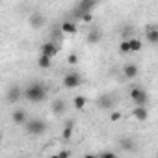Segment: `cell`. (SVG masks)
<instances>
[{"label":"cell","mask_w":158,"mask_h":158,"mask_svg":"<svg viewBox=\"0 0 158 158\" xmlns=\"http://www.w3.org/2000/svg\"><path fill=\"white\" fill-rule=\"evenodd\" d=\"M130 99L136 106H141V108H147V104H149V93L143 88H132L130 89Z\"/></svg>","instance_id":"cell-3"},{"label":"cell","mask_w":158,"mask_h":158,"mask_svg":"<svg viewBox=\"0 0 158 158\" xmlns=\"http://www.w3.org/2000/svg\"><path fill=\"white\" fill-rule=\"evenodd\" d=\"M23 127H24V130H26L30 136H41V134H45L47 128H48L47 121L41 119V117H32V119H28Z\"/></svg>","instance_id":"cell-2"},{"label":"cell","mask_w":158,"mask_h":158,"mask_svg":"<svg viewBox=\"0 0 158 158\" xmlns=\"http://www.w3.org/2000/svg\"><path fill=\"white\" fill-rule=\"evenodd\" d=\"M23 99V88L21 86H11L10 89H8V93H6V101L10 102V104H15V102H19Z\"/></svg>","instance_id":"cell-7"},{"label":"cell","mask_w":158,"mask_h":158,"mask_svg":"<svg viewBox=\"0 0 158 158\" xmlns=\"http://www.w3.org/2000/svg\"><path fill=\"white\" fill-rule=\"evenodd\" d=\"M101 39H102L101 28H91V30L88 32V43H89V45H97Z\"/></svg>","instance_id":"cell-12"},{"label":"cell","mask_w":158,"mask_h":158,"mask_svg":"<svg viewBox=\"0 0 158 158\" xmlns=\"http://www.w3.org/2000/svg\"><path fill=\"white\" fill-rule=\"evenodd\" d=\"M73 121H69V123H65V127H63V132H61V138L63 139H71V136H73Z\"/></svg>","instance_id":"cell-20"},{"label":"cell","mask_w":158,"mask_h":158,"mask_svg":"<svg viewBox=\"0 0 158 158\" xmlns=\"http://www.w3.org/2000/svg\"><path fill=\"white\" fill-rule=\"evenodd\" d=\"M145 37H147V43L149 45H156L158 43V28L156 26H149L145 30Z\"/></svg>","instance_id":"cell-13"},{"label":"cell","mask_w":158,"mask_h":158,"mask_svg":"<svg viewBox=\"0 0 158 158\" xmlns=\"http://www.w3.org/2000/svg\"><path fill=\"white\" fill-rule=\"evenodd\" d=\"M47 95H48V89L41 82H32L30 86H26L23 89V99H26L28 102H34V104L47 101Z\"/></svg>","instance_id":"cell-1"},{"label":"cell","mask_w":158,"mask_h":158,"mask_svg":"<svg viewBox=\"0 0 158 158\" xmlns=\"http://www.w3.org/2000/svg\"><path fill=\"white\" fill-rule=\"evenodd\" d=\"M58 52H60V47H58V43L56 41H45L43 45H41V56H47L48 60H54L56 56H58Z\"/></svg>","instance_id":"cell-5"},{"label":"cell","mask_w":158,"mask_h":158,"mask_svg":"<svg viewBox=\"0 0 158 158\" xmlns=\"http://www.w3.org/2000/svg\"><path fill=\"white\" fill-rule=\"evenodd\" d=\"M60 30H61V34H71V35L78 32V28H76L74 21H63V23H61V26H60Z\"/></svg>","instance_id":"cell-14"},{"label":"cell","mask_w":158,"mask_h":158,"mask_svg":"<svg viewBox=\"0 0 158 158\" xmlns=\"http://www.w3.org/2000/svg\"><path fill=\"white\" fill-rule=\"evenodd\" d=\"M67 61H69L71 65H74V63H78V56H76V54H69V58H67Z\"/></svg>","instance_id":"cell-24"},{"label":"cell","mask_w":158,"mask_h":158,"mask_svg":"<svg viewBox=\"0 0 158 158\" xmlns=\"http://www.w3.org/2000/svg\"><path fill=\"white\" fill-rule=\"evenodd\" d=\"M11 121H13L15 125H24V123L28 121V114H26V110L17 108V110L11 114Z\"/></svg>","instance_id":"cell-9"},{"label":"cell","mask_w":158,"mask_h":158,"mask_svg":"<svg viewBox=\"0 0 158 158\" xmlns=\"http://www.w3.org/2000/svg\"><path fill=\"white\" fill-rule=\"evenodd\" d=\"M0 141H2V134H0Z\"/></svg>","instance_id":"cell-30"},{"label":"cell","mask_w":158,"mask_h":158,"mask_svg":"<svg viewBox=\"0 0 158 158\" xmlns=\"http://www.w3.org/2000/svg\"><path fill=\"white\" fill-rule=\"evenodd\" d=\"M121 119V114L119 112H112V121H119Z\"/></svg>","instance_id":"cell-27"},{"label":"cell","mask_w":158,"mask_h":158,"mask_svg":"<svg viewBox=\"0 0 158 158\" xmlns=\"http://www.w3.org/2000/svg\"><path fill=\"white\" fill-rule=\"evenodd\" d=\"M119 50H121L123 54H128V52H130V47H128V41H125V39H123V41L119 43Z\"/></svg>","instance_id":"cell-22"},{"label":"cell","mask_w":158,"mask_h":158,"mask_svg":"<svg viewBox=\"0 0 158 158\" xmlns=\"http://www.w3.org/2000/svg\"><path fill=\"white\" fill-rule=\"evenodd\" d=\"M97 106L102 108V110H110V108L115 106V97L112 93H104V95H101L97 99Z\"/></svg>","instance_id":"cell-8"},{"label":"cell","mask_w":158,"mask_h":158,"mask_svg":"<svg viewBox=\"0 0 158 158\" xmlns=\"http://www.w3.org/2000/svg\"><path fill=\"white\" fill-rule=\"evenodd\" d=\"M86 102H88V99H86L84 95H76V97L73 99V104H74V108H76V110H84Z\"/></svg>","instance_id":"cell-18"},{"label":"cell","mask_w":158,"mask_h":158,"mask_svg":"<svg viewBox=\"0 0 158 158\" xmlns=\"http://www.w3.org/2000/svg\"><path fill=\"white\" fill-rule=\"evenodd\" d=\"M84 82V78L80 76V73H67L63 76V88L67 89H76V88H80Z\"/></svg>","instance_id":"cell-4"},{"label":"cell","mask_w":158,"mask_h":158,"mask_svg":"<svg viewBox=\"0 0 158 158\" xmlns=\"http://www.w3.org/2000/svg\"><path fill=\"white\" fill-rule=\"evenodd\" d=\"M127 41H128L130 52H139V50L143 48V41H141V39H138V37H130V39H127Z\"/></svg>","instance_id":"cell-17"},{"label":"cell","mask_w":158,"mask_h":158,"mask_svg":"<svg viewBox=\"0 0 158 158\" xmlns=\"http://www.w3.org/2000/svg\"><path fill=\"white\" fill-rule=\"evenodd\" d=\"M80 19H82L84 23H91V21H93V15H91V13H88V15H82Z\"/></svg>","instance_id":"cell-26"},{"label":"cell","mask_w":158,"mask_h":158,"mask_svg":"<svg viewBox=\"0 0 158 158\" xmlns=\"http://www.w3.org/2000/svg\"><path fill=\"white\" fill-rule=\"evenodd\" d=\"M50 65H52V60H48L47 56H41V54H39V58H37V67H39V69H48Z\"/></svg>","instance_id":"cell-19"},{"label":"cell","mask_w":158,"mask_h":158,"mask_svg":"<svg viewBox=\"0 0 158 158\" xmlns=\"http://www.w3.org/2000/svg\"><path fill=\"white\" fill-rule=\"evenodd\" d=\"M95 6H97V2H93V0H82V2H78V6H76V17H82V15H88V13H91L93 10H95Z\"/></svg>","instance_id":"cell-6"},{"label":"cell","mask_w":158,"mask_h":158,"mask_svg":"<svg viewBox=\"0 0 158 158\" xmlns=\"http://www.w3.org/2000/svg\"><path fill=\"white\" fill-rule=\"evenodd\" d=\"M50 110H52V114H54V115H61V114L67 110V104H65V101L58 99V101H54V102H52Z\"/></svg>","instance_id":"cell-15"},{"label":"cell","mask_w":158,"mask_h":158,"mask_svg":"<svg viewBox=\"0 0 158 158\" xmlns=\"http://www.w3.org/2000/svg\"><path fill=\"white\" fill-rule=\"evenodd\" d=\"M84 158H97L95 154H84Z\"/></svg>","instance_id":"cell-28"},{"label":"cell","mask_w":158,"mask_h":158,"mask_svg":"<svg viewBox=\"0 0 158 158\" xmlns=\"http://www.w3.org/2000/svg\"><path fill=\"white\" fill-rule=\"evenodd\" d=\"M28 21H30V26H32V28H43V26L47 24L45 15H41V13H32Z\"/></svg>","instance_id":"cell-10"},{"label":"cell","mask_w":158,"mask_h":158,"mask_svg":"<svg viewBox=\"0 0 158 158\" xmlns=\"http://www.w3.org/2000/svg\"><path fill=\"white\" fill-rule=\"evenodd\" d=\"M132 115L136 117V121H147L149 119V110L147 108H141V106H136Z\"/></svg>","instance_id":"cell-16"},{"label":"cell","mask_w":158,"mask_h":158,"mask_svg":"<svg viewBox=\"0 0 158 158\" xmlns=\"http://www.w3.org/2000/svg\"><path fill=\"white\" fill-rule=\"evenodd\" d=\"M58 156H60V158H71V152H69V149H65V151L58 152Z\"/></svg>","instance_id":"cell-25"},{"label":"cell","mask_w":158,"mask_h":158,"mask_svg":"<svg viewBox=\"0 0 158 158\" xmlns=\"http://www.w3.org/2000/svg\"><path fill=\"white\" fill-rule=\"evenodd\" d=\"M97 158H117V154H115V152H112V151H104V152H101Z\"/></svg>","instance_id":"cell-23"},{"label":"cell","mask_w":158,"mask_h":158,"mask_svg":"<svg viewBox=\"0 0 158 158\" xmlns=\"http://www.w3.org/2000/svg\"><path fill=\"white\" fill-rule=\"evenodd\" d=\"M121 147L125 149V151H134V139H130V138H125V139H121Z\"/></svg>","instance_id":"cell-21"},{"label":"cell","mask_w":158,"mask_h":158,"mask_svg":"<svg viewBox=\"0 0 158 158\" xmlns=\"http://www.w3.org/2000/svg\"><path fill=\"white\" fill-rule=\"evenodd\" d=\"M50 158H60V156H58V154H52V156H50Z\"/></svg>","instance_id":"cell-29"},{"label":"cell","mask_w":158,"mask_h":158,"mask_svg":"<svg viewBox=\"0 0 158 158\" xmlns=\"http://www.w3.org/2000/svg\"><path fill=\"white\" fill-rule=\"evenodd\" d=\"M123 74H125V78H136L138 74H139V69H138V65H134V63H127L125 67H123Z\"/></svg>","instance_id":"cell-11"}]
</instances>
